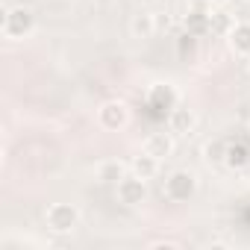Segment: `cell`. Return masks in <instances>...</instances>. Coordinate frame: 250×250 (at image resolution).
Returning a JSON list of instances; mask_svg holds the SVG:
<instances>
[{
    "instance_id": "obj_1",
    "label": "cell",
    "mask_w": 250,
    "mask_h": 250,
    "mask_svg": "<svg viewBox=\"0 0 250 250\" xmlns=\"http://www.w3.org/2000/svg\"><path fill=\"white\" fill-rule=\"evenodd\" d=\"M194 194H197V174L194 171L177 168L165 177V197L171 203H188Z\"/></svg>"
},
{
    "instance_id": "obj_2",
    "label": "cell",
    "mask_w": 250,
    "mask_h": 250,
    "mask_svg": "<svg viewBox=\"0 0 250 250\" xmlns=\"http://www.w3.org/2000/svg\"><path fill=\"white\" fill-rule=\"evenodd\" d=\"M36 30V15L27 6H9L3 15V36L9 42H24Z\"/></svg>"
},
{
    "instance_id": "obj_3",
    "label": "cell",
    "mask_w": 250,
    "mask_h": 250,
    "mask_svg": "<svg viewBox=\"0 0 250 250\" xmlns=\"http://www.w3.org/2000/svg\"><path fill=\"white\" fill-rule=\"evenodd\" d=\"M44 224H47L50 232L68 235V232H74L77 224H80V209H77L74 203H53V206L47 209V215H44Z\"/></svg>"
},
{
    "instance_id": "obj_4",
    "label": "cell",
    "mask_w": 250,
    "mask_h": 250,
    "mask_svg": "<svg viewBox=\"0 0 250 250\" xmlns=\"http://www.w3.org/2000/svg\"><path fill=\"white\" fill-rule=\"evenodd\" d=\"M127 121H130V109H127V103H124V100H103V103H100V109H97V124H100L103 130L118 133V130L127 127Z\"/></svg>"
},
{
    "instance_id": "obj_5",
    "label": "cell",
    "mask_w": 250,
    "mask_h": 250,
    "mask_svg": "<svg viewBox=\"0 0 250 250\" xmlns=\"http://www.w3.org/2000/svg\"><path fill=\"white\" fill-rule=\"evenodd\" d=\"M115 194H118V203L136 209V206H142L147 200V180H142L136 174H127V177L115 186Z\"/></svg>"
},
{
    "instance_id": "obj_6",
    "label": "cell",
    "mask_w": 250,
    "mask_h": 250,
    "mask_svg": "<svg viewBox=\"0 0 250 250\" xmlns=\"http://www.w3.org/2000/svg\"><path fill=\"white\" fill-rule=\"evenodd\" d=\"M147 103L156 112H171L180 103V94H177V88L171 83H153L150 91H147Z\"/></svg>"
},
{
    "instance_id": "obj_7",
    "label": "cell",
    "mask_w": 250,
    "mask_h": 250,
    "mask_svg": "<svg viewBox=\"0 0 250 250\" xmlns=\"http://www.w3.org/2000/svg\"><path fill=\"white\" fill-rule=\"evenodd\" d=\"M194 124H197V115H194V109H188V106H174V109L168 112V130H171L174 136H188V133L194 130Z\"/></svg>"
},
{
    "instance_id": "obj_8",
    "label": "cell",
    "mask_w": 250,
    "mask_h": 250,
    "mask_svg": "<svg viewBox=\"0 0 250 250\" xmlns=\"http://www.w3.org/2000/svg\"><path fill=\"white\" fill-rule=\"evenodd\" d=\"M209 15H212V9L188 6V12H186V18H183V30H186V33H191V36H197V39H203L206 33H212Z\"/></svg>"
},
{
    "instance_id": "obj_9",
    "label": "cell",
    "mask_w": 250,
    "mask_h": 250,
    "mask_svg": "<svg viewBox=\"0 0 250 250\" xmlns=\"http://www.w3.org/2000/svg\"><path fill=\"white\" fill-rule=\"evenodd\" d=\"M174 147H177L174 133H153V136H147V142H145V150H147L150 156H156L159 162L168 159V156L174 153Z\"/></svg>"
},
{
    "instance_id": "obj_10",
    "label": "cell",
    "mask_w": 250,
    "mask_h": 250,
    "mask_svg": "<svg viewBox=\"0 0 250 250\" xmlns=\"http://www.w3.org/2000/svg\"><path fill=\"white\" fill-rule=\"evenodd\" d=\"M227 44L235 56H250V21H241L232 27V33L227 36Z\"/></svg>"
},
{
    "instance_id": "obj_11",
    "label": "cell",
    "mask_w": 250,
    "mask_h": 250,
    "mask_svg": "<svg viewBox=\"0 0 250 250\" xmlns=\"http://www.w3.org/2000/svg\"><path fill=\"white\" fill-rule=\"evenodd\" d=\"M130 33L136 36V39H153L159 30H156V15L153 12H139L133 21H130Z\"/></svg>"
},
{
    "instance_id": "obj_12",
    "label": "cell",
    "mask_w": 250,
    "mask_h": 250,
    "mask_svg": "<svg viewBox=\"0 0 250 250\" xmlns=\"http://www.w3.org/2000/svg\"><path fill=\"white\" fill-rule=\"evenodd\" d=\"M130 171H133L136 177H142V180H153V177L159 174V159L145 150V153H139V156L130 162Z\"/></svg>"
},
{
    "instance_id": "obj_13",
    "label": "cell",
    "mask_w": 250,
    "mask_h": 250,
    "mask_svg": "<svg viewBox=\"0 0 250 250\" xmlns=\"http://www.w3.org/2000/svg\"><path fill=\"white\" fill-rule=\"evenodd\" d=\"M124 177H127V165L118 162V159H109V162H103V165L97 168V180H100L103 186H118Z\"/></svg>"
},
{
    "instance_id": "obj_14",
    "label": "cell",
    "mask_w": 250,
    "mask_h": 250,
    "mask_svg": "<svg viewBox=\"0 0 250 250\" xmlns=\"http://www.w3.org/2000/svg\"><path fill=\"white\" fill-rule=\"evenodd\" d=\"M250 162V150L241 145V142H229V147H227V159H224V165L229 168V171H241L244 165Z\"/></svg>"
},
{
    "instance_id": "obj_15",
    "label": "cell",
    "mask_w": 250,
    "mask_h": 250,
    "mask_svg": "<svg viewBox=\"0 0 250 250\" xmlns=\"http://www.w3.org/2000/svg\"><path fill=\"white\" fill-rule=\"evenodd\" d=\"M209 24H212V33L215 36H229L232 33V27H235V18L227 12V9H212V15H209Z\"/></svg>"
},
{
    "instance_id": "obj_16",
    "label": "cell",
    "mask_w": 250,
    "mask_h": 250,
    "mask_svg": "<svg viewBox=\"0 0 250 250\" xmlns=\"http://www.w3.org/2000/svg\"><path fill=\"white\" fill-rule=\"evenodd\" d=\"M227 147H229L227 139H212V142L203 145V159H206L209 165H224V159H227Z\"/></svg>"
},
{
    "instance_id": "obj_17",
    "label": "cell",
    "mask_w": 250,
    "mask_h": 250,
    "mask_svg": "<svg viewBox=\"0 0 250 250\" xmlns=\"http://www.w3.org/2000/svg\"><path fill=\"white\" fill-rule=\"evenodd\" d=\"M197 44H200L197 36L183 33V36L177 39V56H180V59H194V56H197Z\"/></svg>"
},
{
    "instance_id": "obj_18",
    "label": "cell",
    "mask_w": 250,
    "mask_h": 250,
    "mask_svg": "<svg viewBox=\"0 0 250 250\" xmlns=\"http://www.w3.org/2000/svg\"><path fill=\"white\" fill-rule=\"evenodd\" d=\"M168 27H171V18H168V15H156V30H159V33H165Z\"/></svg>"
},
{
    "instance_id": "obj_19",
    "label": "cell",
    "mask_w": 250,
    "mask_h": 250,
    "mask_svg": "<svg viewBox=\"0 0 250 250\" xmlns=\"http://www.w3.org/2000/svg\"><path fill=\"white\" fill-rule=\"evenodd\" d=\"M150 247H165V250H174V247H180L177 241H150Z\"/></svg>"
},
{
    "instance_id": "obj_20",
    "label": "cell",
    "mask_w": 250,
    "mask_h": 250,
    "mask_svg": "<svg viewBox=\"0 0 250 250\" xmlns=\"http://www.w3.org/2000/svg\"><path fill=\"white\" fill-rule=\"evenodd\" d=\"M139 6H150V3H156V0H136Z\"/></svg>"
},
{
    "instance_id": "obj_21",
    "label": "cell",
    "mask_w": 250,
    "mask_h": 250,
    "mask_svg": "<svg viewBox=\"0 0 250 250\" xmlns=\"http://www.w3.org/2000/svg\"><path fill=\"white\" fill-rule=\"evenodd\" d=\"M247 74H250V56H247Z\"/></svg>"
},
{
    "instance_id": "obj_22",
    "label": "cell",
    "mask_w": 250,
    "mask_h": 250,
    "mask_svg": "<svg viewBox=\"0 0 250 250\" xmlns=\"http://www.w3.org/2000/svg\"><path fill=\"white\" fill-rule=\"evenodd\" d=\"M94 3H106V0H94Z\"/></svg>"
}]
</instances>
